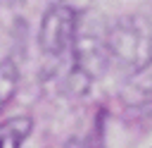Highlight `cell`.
Returning a JSON list of instances; mask_svg holds the SVG:
<instances>
[{"label": "cell", "mask_w": 152, "mask_h": 148, "mask_svg": "<svg viewBox=\"0 0 152 148\" xmlns=\"http://www.w3.org/2000/svg\"><path fill=\"white\" fill-rule=\"evenodd\" d=\"M152 62V12H135L104 26V64L135 74Z\"/></svg>", "instance_id": "obj_1"}, {"label": "cell", "mask_w": 152, "mask_h": 148, "mask_svg": "<svg viewBox=\"0 0 152 148\" xmlns=\"http://www.w3.org/2000/svg\"><path fill=\"white\" fill-rule=\"evenodd\" d=\"M76 12L69 5H52L40 21V48L43 53L59 57L74 45V33H76Z\"/></svg>", "instance_id": "obj_2"}, {"label": "cell", "mask_w": 152, "mask_h": 148, "mask_svg": "<svg viewBox=\"0 0 152 148\" xmlns=\"http://www.w3.org/2000/svg\"><path fill=\"white\" fill-rule=\"evenodd\" d=\"M31 134L28 117H14L0 127V148H21V143Z\"/></svg>", "instance_id": "obj_3"}, {"label": "cell", "mask_w": 152, "mask_h": 148, "mask_svg": "<svg viewBox=\"0 0 152 148\" xmlns=\"http://www.w3.org/2000/svg\"><path fill=\"white\" fill-rule=\"evenodd\" d=\"M17 84H19V72H17V64L7 57L0 62V103H7L14 91H17Z\"/></svg>", "instance_id": "obj_4"}, {"label": "cell", "mask_w": 152, "mask_h": 148, "mask_svg": "<svg viewBox=\"0 0 152 148\" xmlns=\"http://www.w3.org/2000/svg\"><path fill=\"white\" fill-rule=\"evenodd\" d=\"M69 148H97V146H93L90 141H74L69 143Z\"/></svg>", "instance_id": "obj_5"}, {"label": "cell", "mask_w": 152, "mask_h": 148, "mask_svg": "<svg viewBox=\"0 0 152 148\" xmlns=\"http://www.w3.org/2000/svg\"><path fill=\"white\" fill-rule=\"evenodd\" d=\"M10 2H19V0H10Z\"/></svg>", "instance_id": "obj_6"}]
</instances>
